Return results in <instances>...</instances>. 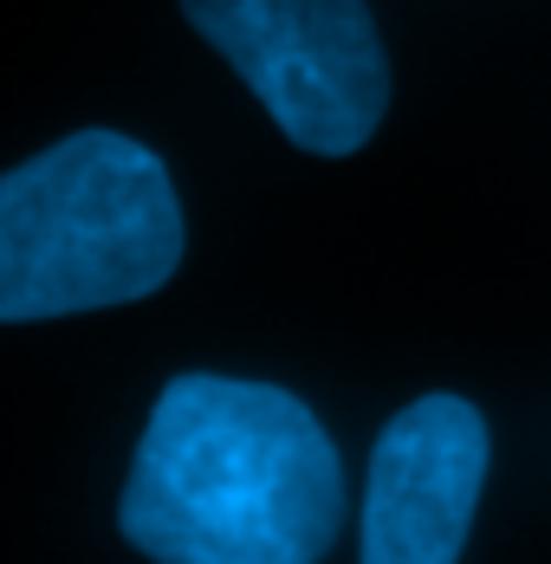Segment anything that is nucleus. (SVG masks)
I'll use <instances>...</instances> for the list:
<instances>
[{"label": "nucleus", "mask_w": 551, "mask_h": 564, "mask_svg": "<svg viewBox=\"0 0 551 564\" xmlns=\"http://www.w3.org/2000/svg\"><path fill=\"white\" fill-rule=\"evenodd\" d=\"M117 525L156 564H318L344 460L292 390L188 370L143 422Z\"/></svg>", "instance_id": "nucleus-1"}, {"label": "nucleus", "mask_w": 551, "mask_h": 564, "mask_svg": "<svg viewBox=\"0 0 551 564\" xmlns=\"http://www.w3.org/2000/svg\"><path fill=\"white\" fill-rule=\"evenodd\" d=\"M188 247L169 163L78 130L0 175V325L110 312L175 280Z\"/></svg>", "instance_id": "nucleus-2"}, {"label": "nucleus", "mask_w": 551, "mask_h": 564, "mask_svg": "<svg viewBox=\"0 0 551 564\" xmlns=\"http://www.w3.org/2000/svg\"><path fill=\"white\" fill-rule=\"evenodd\" d=\"M182 20L305 156H357L389 111V53L364 0H182Z\"/></svg>", "instance_id": "nucleus-3"}, {"label": "nucleus", "mask_w": 551, "mask_h": 564, "mask_svg": "<svg viewBox=\"0 0 551 564\" xmlns=\"http://www.w3.org/2000/svg\"><path fill=\"white\" fill-rule=\"evenodd\" d=\"M487 460L494 442L467 395L409 402L370 454L357 564H461Z\"/></svg>", "instance_id": "nucleus-4"}]
</instances>
